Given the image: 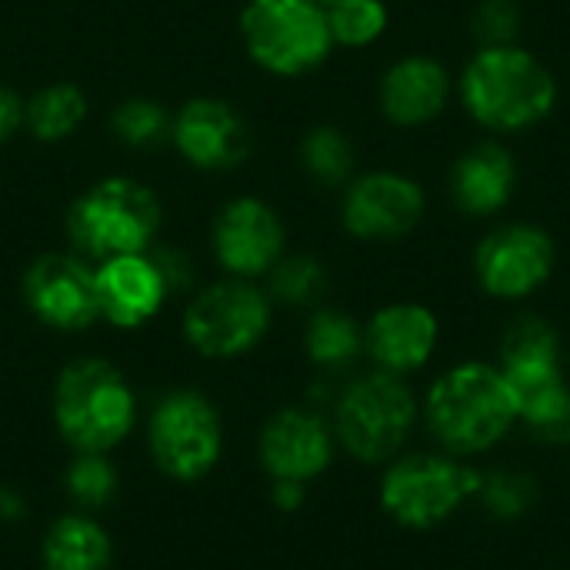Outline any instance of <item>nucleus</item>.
I'll return each instance as SVG.
<instances>
[{"label": "nucleus", "instance_id": "1", "mask_svg": "<svg viewBox=\"0 0 570 570\" xmlns=\"http://www.w3.org/2000/svg\"><path fill=\"white\" fill-rule=\"evenodd\" d=\"M464 110L491 134H524L558 107L554 70L521 43L478 47L458 77Z\"/></svg>", "mask_w": 570, "mask_h": 570}, {"label": "nucleus", "instance_id": "2", "mask_svg": "<svg viewBox=\"0 0 570 570\" xmlns=\"http://www.w3.org/2000/svg\"><path fill=\"white\" fill-rule=\"evenodd\" d=\"M431 434L454 454L494 448L521 417L518 394L491 364H461L441 374L428 394Z\"/></svg>", "mask_w": 570, "mask_h": 570}, {"label": "nucleus", "instance_id": "3", "mask_svg": "<svg viewBox=\"0 0 570 570\" xmlns=\"http://www.w3.org/2000/svg\"><path fill=\"white\" fill-rule=\"evenodd\" d=\"M240 33L250 57L284 77L314 70L334 47L327 7L317 0H250Z\"/></svg>", "mask_w": 570, "mask_h": 570}, {"label": "nucleus", "instance_id": "4", "mask_svg": "<svg viewBox=\"0 0 570 570\" xmlns=\"http://www.w3.org/2000/svg\"><path fill=\"white\" fill-rule=\"evenodd\" d=\"M160 224L157 197L134 180H104L70 210V237L94 257L140 254Z\"/></svg>", "mask_w": 570, "mask_h": 570}, {"label": "nucleus", "instance_id": "5", "mask_svg": "<svg viewBox=\"0 0 570 570\" xmlns=\"http://www.w3.org/2000/svg\"><path fill=\"white\" fill-rule=\"evenodd\" d=\"M417 417L414 394L397 374L377 371L354 381L337 404V434L361 461H387L401 451Z\"/></svg>", "mask_w": 570, "mask_h": 570}, {"label": "nucleus", "instance_id": "6", "mask_svg": "<svg viewBox=\"0 0 570 570\" xmlns=\"http://www.w3.org/2000/svg\"><path fill=\"white\" fill-rule=\"evenodd\" d=\"M134 417V401L124 377L100 364L80 361L73 364L57 387V424L63 438L83 451L114 448Z\"/></svg>", "mask_w": 570, "mask_h": 570}, {"label": "nucleus", "instance_id": "7", "mask_svg": "<svg viewBox=\"0 0 570 570\" xmlns=\"http://www.w3.org/2000/svg\"><path fill=\"white\" fill-rule=\"evenodd\" d=\"M481 474L434 454H414L394 464L381 484L384 511L414 531L448 521L468 498L478 494Z\"/></svg>", "mask_w": 570, "mask_h": 570}, {"label": "nucleus", "instance_id": "8", "mask_svg": "<svg viewBox=\"0 0 570 570\" xmlns=\"http://www.w3.org/2000/svg\"><path fill=\"white\" fill-rule=\"evenodd\" d=\"M558 264L554 237L528 220H511L484 234L474 250V277L494 301H524L541 291Z\"/></svg>", "mask_w": 570, "mask_h": 570}, {"label": "nucleus", "instance_id": "9", "mask_svg": "<svg viewBox=\"0 0 570 570\" xmlns=\"http://www.w3.org/2000/svg\"><path fill=\"white\" fill-rule=\"evenodd\" d=\"M428 210L424 187L397 170H371L347 187L344 227L357 240H401Z\"/></svg>", "mask_w": 570, "mask_h": 570}, {"label": "nucleus", "instance_id": "10", "mask_svg": "<svg viewBox=\"0 0 570 570\" xmlns=\"http://www.w3.org/2000/svg\"><path fill=\"white\" fill-rule=\"evenodd\" d=\"M267 321L271 311L261 291L247 284H220L190 304L187 337L200 354L234 357L264 337Z\"/></svg>", "mask_w": 570, "mask_h": 570}, {"label": "nucleus", "instance_id": "11", "mask_svg": "<svg viewBox=\"0 0 570 570\" xmlns=\"http://www.w3.org/2000/svg\"><path fill=\"white\" fill-rule=\"evenodd\" d=\"M154 454L174 478H200L220 451V424L210 404L197 394L167 397L150 424Z\"/></svg>", "mask_w": 570, "mask_h": 570}, {"label": "nucleus", "instance_id": "12", "mask_svg": "<svg viewBox=\"0 0 570 570\" xmlns=\"http://www.w3.org/2000/svg\"><path fill=\"white\" fill-rule=\"evenodd\" d=\"M454 80L431 53H407L394 60L377 87L381 114L397 127H424L448 110Z\"/></svg>", "mask_w": 570, "mask_h": 570}, {"label": "nucleus", "instance_id": "13", "mask_svg": "<svg viewBox=\"0 0 570 570\" xmlns=\"http://www.w3.org/2000/svg\"><path fill=\"white\" fill-rule=\"evenodd\" d=\"M27 301L37 317L53 327L77 331L100 314L97 274L87 271L77 257L50 254L37 261L27 274Z\"/></svg>", "mask_w": 570, "mask_h": 570}, {"label": "nucleus", "instance_id": "14", "mask_svg": "<svg viewBox=\"0 0 570 570\" xmlns=\"http://www.w3.org/2000/svg\"><path fill=\"white\" fill-rule=\"evenodd\" d=\"M518 160L501 140H478L468 147L448 177L451 200L468 217H494L501 214L518 194Z\"/></svg>", "mask_w": 570, "mask_h": 570}, {"label": "nucleus", "instance_id": "15", "mask_svg": "<svg viewBox=\"0 0 570 570\" xmlns=\"http://www.w3.org/2000/svg\"><path fill=\"white\" fill-rule=\"evenodd\" d=\"M214 244L227 271L240 277H254L277 264L284 250V224L267 204L244 197L227 204L224 214L217 217Z\"/></svg>", "mask_w": 570, "mask_h": 570}, {"label": "nucleus", "instance_id": "16", "mask_svg": "<svg viewBox=\"0 0 570 570\" xmlns=\"http://www.w3.org/2000/svg\"><path fill=\"white\" fill-rule=\"evenodd\" d=\"M438 317L421 307V304H391L381 307L367 331H364V347L377 361L381 371L387 374H411L421 371L434 347H438Z\"/></svg>", "mask_w": 570, "mask_h": 570}, {"label": "nucleus", "instance_id": "17", "mask_svg": "<svg viewBox=\"0 0 570 570\" xmlns=\"http://www.w3.org/2000/svg\"><path fill=\"white\" fill-rule=\"evenodd\" d=\"M180 154L197 167H234L250 150L247 124L220 100H190L174 120Z\"/></svg>", "mask_w": 570, "mask_h": 570}, {"label": "nucleus", "instance_id": "18", "mask_svg": "<svg viewBox=\"0 0 570 570\" xmlns=\"http://www.w3.org/2000/svg\"><path fill=\"white\" fill-rule=\"evenodd\" d=\"M261 454L277 481H307L327 468L331 434L321 417L307 411H284L267 424Z\"/></svg>", "mask_w": 570, "mask_h": 570}, {"label": "nucleus", "instance_id": "19", "mask_svg": "<svg viewBox=\"0 0 570 570\" xmlns=\"http://www.w3.org/2000/svg\"><path fill=\"white\" fill-rule=\"evenodd\" d=\"M501 374L514 387L518 401L538 387H548L561 381V341L558 331L538 317L521 314L511 321V327L501 337Z\"/></svg>", "mask_w": 570, "mask_h": 570}, {"label": "nucleus", "instance_id": "20", "mask_svg": "<svg viewBox=\"0 0 570 570\" xmlns=\"http://www.w3.org/2000/svg\"><path fill=\"white\" fill-rule=\"evenodd\" d=\"M164 294H167V287L150 257L124 254V257H110L97 271L100 314H107L120 327H137L147 317H154Z\"/></svg>", "mask_w": 570, "mask_h": 570}, {"label": "nucleus", "instance_id": "21", "mask_svg": "<svg viewBox=\"0 0 570 570\" xmlns=\"http://www.w3.org/2000/svg\"><path fill=\"white\" fill-rule=\"evenodd\" d=\"M43 558L47 570H104L110 558V544L97 524L67 518L50 531Z\"/></svg>", "mask_w": 570, "mask_h": 570}, {"label": "nucleus", "instance_id": "22", "mask_svg": "<svg viewBox=\"0 0 570 570\" xmlns=\"http://www.w3.org/2000/svg\"><path fill=\"white\" fill-rule=\"evenodd\" d=\"M361 347H364V334L347 314H341V311L314 314V321L307 327V354L314 364L344 367L361 354Z\"/></svg>", "mask_w": 570, "mask_h": 570}, {"label": "nucleus", "instance_id": "23", "mask_svg": "<svg viewBox=\"0 0 570 570\" xmlns=\"http://www.w3.org/2000/svg\"><path fill=\"white\" fill-rule=\"evenodd\" d=\"M83 114H87V100L70 83H57V87L40 90L27 107L30 130L40 140H63L67 134H73V127L83 120Z\"/></svg>", "mask_w": 570, "mask_h": 570}, {"label": "nucleus", "instance_id": "24", "mask_svg": "<svg viewBox=\"0 0 570 570\" xmlns=\"http://www.w3.org/2000/svg\"><path fill=\"white\" fill-rule=\"evenodd\" d=\"M521 417L541 441L548 444H570V387L561 381L538 387L518 401Z\"/></svg>", "mask_w": 570, "mask_h": 570}, {"label": "nucleus", "instance_id": "25", "mask_svg": "<svg viewBox=\"0 0 570 570\" xmlns=\"http://www.w3.org/2000/svg\"><path fill=\"white\" fill-rule=\"evenodd\" d=\"M301 160L307 174L321 184H341L354 170V144L337 127H314L301 144Z\"/></svg>", "mask_w": 570, "mask_h": 570}, {"label": "nucleus", "instance_id": "26", "mask_svg": "<svg viewBox=\"0 0 570 570\" xmlns=\"http://www.w3.org/2000/svg\"><path fill=\"white\" fill-rule=\"evenodd\" d=\"M387 7L384 0H337L327 7V27L334 43L344 47H367L387 30Z\"/></svg>", "mask_w": 570, "mask_h": 570}, {"label": "nucleus", "instance_id": "27", "mask_svg": "<svg viewBox=\"0 0 570 570\" xmlns=\"http://www.w3.org/2000/svg\"><path fill=\"white\" fill-rule=\"evenodd\" d=\"M484 511L501 518V521H514V518H524L538 498V488L528 474H518V471H494V474H481V484H478V494Z\"/></svg>", "mask_w": 570, "mask_h": 570}, {"label": "nucleus", "instance_id": "28", "mask_svg": "<svg viewBox=\"0 0 570 570\" xmlns=\"http://www.w3.org/2000/svg\"><path fill=\"white\" fill-rule=\"evenodd\" d=\"M324 287H327V271L314 257H287L274 264L271 291L284 304H294V307L314 304L324 294Z\"/></svg>", "mask_w": 570, "mask_h": 570}, {"label": "nucleus", "instance_id": "29", "mask_svg": "<svg viewBox=\"0 0 570 570\" xmlns=\"http://www.w3.org/2000/svg\"><path fill=\"white\" fill-rule=\"evenodd\" d=\"M524 27V10L518 0H481L471 13V33L481 47L518 43Z\"/></svg>", "mask_w": 570, "mask_h": 570}, {"label": "nucleus", "instance_id": "30", "mask_svg": "<svg viewBox=\"0 0 570 570\" xmlns=\"http://www.w3.org/2000/svg\"><path fill=\"white\" fill-rule=\"evenodd\" d=\"M114 130L124 144H134V147H147V144H157L167 130V114L160 104L154 100H127L117 107L114 114Z\"/></svg>", "mask_w": 570, "mask_h": 570}, {"label": "nucleus", "instance_id": "31", "mask_svg": "<svg viewBox=\"0 0 570 570\" xmlns=\"http://www.w3.org/2000/svg\"><path fill=\"white\" fill-rule=\"evenodd\" d=\"M114 484H117L114 481V471L104 461H97V458L77 461L70 468V478H67V488H70V494L80 504H104V501H110Z\"/></svg>", "mask_w": 570, "mask_h": 570}, {"label": "nucleus", "instance_id": "32", "mask_svg": "<svg viewBox=\"0 0 570 570\" xmlns=\"http://www.w3.org/2000/svg\"><path fill=\"white\" fill-rule=\"evenodd\" d=\"M150 261H154V267H157L167 291H177V287H184L190 281V264L177 250H157Z\"/></svg>", "mask_w": 570, "mask_h": 570}, {"label": "nucleus", "instance_id": "33", "mask_svg": "<svg viewBox=\"0 0 570 570\" xmlns=\"http://www.w3.org/2000/svg\"><path fill=\"white\" fill-rule=\"evenodd\" d=\"M20 120H23V104H20V97H17L10 87L0 83V140L13 137V130L20 127Z\"/></svg>", "mask_w": 570, "mask_h": 570}, {"label": "nucleus", "instance_id": "34", "mask_svg": "<svg viewBox=\"0 0 570 570\" xmlns=\"http://www.w3.org/2000/svg\"><path fill=\"white\" fill-rule=\"evenodd\" d=\"M274 501L281 504V508H297L301 501H304V488H301V481H277V488H274Z\"/></svg>", "mask_w": 570, "mask_h": 570}, {"label": "nucleus", "instance_id": "35", "mask_svg": "<svg viewBox=\"0 0 570 570\" xmlns=\"http://www.w3.org/2000/svg\"><path fill=\"white\" fill-rule=\"evenodd\" d=\"M17 514H20V501H17V494H10V491H0V518L13 521Z\"/></svg>", "mask_w": 570, "mask_h": 570}, {"label": "nucleus", "instance_id": "36", "mask_svg": "<svg viewBox=\"0 0 570 570\" xmlns=\"http://www.w3.org/2000/svg\"><path fill=\"white\" fill-rule=\"evenodd\" d=\"M321 7H331V3H337V0H317Z\"/></svg>", "mask_w": 570, "mask_h": 570}]
</instances>
